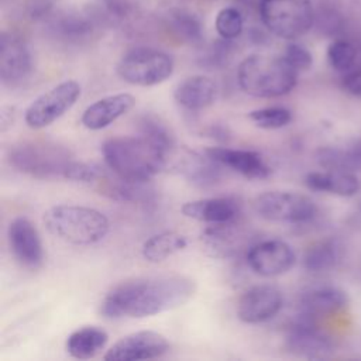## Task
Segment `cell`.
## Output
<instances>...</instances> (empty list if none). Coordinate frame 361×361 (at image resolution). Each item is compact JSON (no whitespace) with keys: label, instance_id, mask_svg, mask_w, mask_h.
<instances>
[{"label":"cell","instance_id":"6da1fadb","mask_svg":"<svg viewBox=\"0 0 361 361\" xmlns=\"http://www.w3.org/2000/svg\"><path fill=\"white\" fill-rule=\"evenodd\" d=\"M195 290L196 282L185 275L134 278L104 296L100 313L109 319L149 317L185 305Z\"/></svg>","mask_w":361,"mask_h":361},{"label":"cell","instance_id":"7a4b0ae2","mask_svg":"<svg viewBox=\"0 0 361 361\" xmlns=\"http://www.w3.org/2000/svg\"><path fill=\"white\" fill-rule=\"evenodd\" d=\"M109 169L127 182L147 183L166 166L168 155L151 141L138 137H113L103 142Z\"/></svg>","mask_w":361,"mask_h":361},{"label":"cell","instance_id":"3957f363","mask_svg":"<svg viewBox=\"0 0 361 361\" xmlns=\"http://www.w3.org/2000/svg\"><path fill=\"white\" fill-rule=\"evenodd\" d=\"M298 73L283 56L254 54L244 58L237 68L241 90L254 97H281L293 90Z\"/></svg>","mask_w":361,"mask_h":361},{"label":"cell","instance_id":"277c9868","mask_svg":"<svg viewBox=\"0 0 361 361\" xmlns=\"http://www.w3.org/2000/svg\"><path fill=\"white\" fill-rule=\"evenodd\" d=\"M47 230L72 245H92L102 241L110 221L102 212L76 204H58L44 213Z\"/></svg>","mask_w":361,"mask_h":361},{"label":"cell","instance_id":"5b68a950","mask_svg":"<svg viewBox=\"0 0 361 361\" xmlns=\"http://www.w3.org/2000/svg\"><path fill=\"white\" fill-rule=\"evenodd\" d=\"M7 161L16 171L37 179H65L75 159L66 147L56 142L23 141L8 148Z\"/></svg>","mask_w":361,"mask_h":361},{"label":"cell","instance_id":"8992f818","mask_svg":"<svg viewBox=\"0 0 361 361\" xmlns=\"http://www.w3.org/2000/svg\"><path fill=\"white\" fill-rule=\"evenodd\" d=\"M259 16L274 35L296 39L314 25V8L310 0H261Z\"/></svg>","mask_w":361,"mask_h":361},{"label":"cell","instance_id":"52a82bcc","mask_svg":"<svg viewBox=\"0 0 361 361\" xmlns=\"http://www.w3.org/2000/svg\"><path fill=\"white\" fill-rule=\"evenodd\" d=\"M173 72L169 54L149 47L127 51L117 63V75L135 86H155L165 82Z\"/></svg>","mask_w":361,"mask_h":361},{"label":"cell","instance_id":"ba28073f","mask_svg":"<svg viewBox=\"0 0 361 361\" xmlns=\"http://www.w3.org/2000/svg\"><path fill=\"white\" fill-rule=\"evenodd\" d=\"M252 209L259 217L278 223H306L317 213L316 203L309 196L282 190L258 195L252 202Z\"/></svg>","mask_w":361,"mask_h":361},{"label":"cell","instance_id":"9c48e42d","mask_svg":"<svg viewBox=\"0 0 361 361\" xmlns=\"http://www.w3.org/2000/svg\"><path fill=\"white\" fill-rule=\"evenodd\" d=\"M80 96V85L76 80H63L39 94L27 107L24 120L30 128H44L73 107Z\"/></svg>","mask_w":361,"mask_h":361},{"label":"cell","instance_id":"30bf717a","mask_svg":"<svg viewBox=\"0 0 361 361\" xmlns=\"http://www.w3.org/2000/svg\"><path fill=\"white\" fill-rule=\"evenodd\" d=\"M254 237L255 234L235 219L226 223L212 224L200 234V241L207 255L226 259L234 258L244 251L247 252L254 244Z\"/></svg>","mask_w":361,"mask_h":361},{"label":"cell","instance_id":"8fae6325","mask_svg":"<svg viewBox=\"0 0 361 361\" xmlns=\"http://www.w3.org/2000/svg\"><path fill=\"white\" fill-rule=\"evenodd\" d=\"M169 341L158 331L141 330L116 341L103 355L106 361L152 360L169 351Z\"/></svg>","mask_w":361,"mask_h":361},{"label":"cell","instance_id":"7c38bea8","mask_svg":"<svg viewBox=\"0 0 361 361\" xmlns=\"http://www.w3.org/2000/svg\"><path fill=\"white\" fill-rule=\"evenodd\" d=\"M32 56L23 38L13 32L0 37V79L7 87L23 85L32 73Z\"/></svg>","mask_w":361,"mask_h":361},{"label":"cell","instance_id":"4fadbf2b","mask_svg":"<svg viewBox=\"0 0 361 361\" xmlns=\"http://www.w3.org/2000/svg\"><path fill=\"white\" fill-rule=\"evenodd\" d=\"M248 267L261 276L286 274L296 261L293 248L282 240H264L254 243L245 254Z\"/></svg>","mask_w":361,"mask_h":361},{"label":"cell","instance_id":"5bb4252c","mask_svg":"<svg viewBox=\"0 0 361 361\" xmlns=\"http://www.w3.org/2000/svg\"><path fill=\"white\" fill-rule=\"evenodd\" d=\"M283 296L279 288L261 283L245 290L237 303V316L241 322L257 324L272 319L282 307Z\"/></svg>","mask_w":361,"mask_h":361},{"label":"cell","instance_id":"9a60e30c","mask_svg":"<svg viewBox=\"0 0 361 361\" xmlns=\"http://www.w3.org/2000/svg\"><path fill=\"white\" fill-rule=\"evenodd\" d=\"M10 248L16 259L28 269H38L44 262V247L37 227L27 217H16L7 228Z\"/></svg>","mask_w":361,"mask_h":361},{"label":"cell","instance_id":"2e32d148","mask_svg":"<svg viewBox=\"0 0 361 361\" xmlns=\"http://www.w3.org/2000/svg\"><path fill=\"white\" fill-rule=\"evenodd\" d=\"M286 347L292 354L303 358H323L333 350L330 338L306 314L288 329Z\"/></svg>","mask_w":361,"mask_h":361},{"label":"cell","instance_id":"e0dca14e","mask_svg":"<svg viewBox=\"0 0 361 361\" xmlns=\"http://www.w3.org/2000/svg\"><path fill=\"white\" fill-rule=\"evenodd\" d=\"M204 152L224 168H228L248 179H265L272 169L258 151L235 149L228 147H210Z\"/></svg>","mask_w":361,"mask_h":361},{"label":"cell","instance_id":"ac0fdd59","mask_svg":"<svg viewBox=\"0 0 361 361\" xmlns=\"http://www.w3.org/2000/svg\"><path fill=\"white\" fill-rule=\"evenodd\" d=\"M223 168V165L210 158L206 152L203 155L188 148H183L180 157L175 161V169L188 182L200 189L214 188L221 180Z\"/></svg>","mask_w":361,"mask_h":361},{"label":"cell","instance_id":"d6986e66","mask_svg":"<svg viewBox=\"0 0 361 361\" xmlns=\"http://www.w3.org/2000/svg\"><path fill=\"white\" fill-rule=\"evenodd\" d=\"M180 212L185 217L209 224L226 223L240 217L241 204L235 197L220 196L186 202Z\"/></svg>","mask_w":361,"mask_h":361},{"label":"cell","instance_id":"ffe728a7","mask_svg":"<svg viewBox=\"0 0 361 361\" xmlns=\"http://www.w3.org/2000/svg\"><path fill=\"white\" fill-rule=\"evenodd\" d=\"M134 104L135 97L130 93L110 94L87 106L82 114L80 121L89 130H102L128 113Z\"/></svg>","mask_w":361,"mask_h":361},{"label":"cell","instance_id":"44dd1931","mask_svg":"<svg viewBox=\"0 0 361 361\" xmlns=\"http://www.w3.org/2000/svg\"><path fill=\"white\" fill-rule=\"evenodd\" d=\"M216 97L217 86L214 80L203 75H195L183 79L173 90L175 102L190 111H199L212 106Z\"/></svg>","mask_w":361,"mask_h":361},{"label":"cell","instance_id":"7402d4cb","mask_svg":"<svg viewBox=\"0 0 361 361\" xmlns=\"http://www.w3.org/2000/svg\"><path fill=\"white\" fill-rule=\"evenodd\" d=\"M348 298L336 286H316L305 290L299 299V309L306 316H320L345 307Z\"/></svg>","mask_w":361,"mask_h":361},{"label":"cell","instance_id":"603a6c76","mask_svg":"<svg viewBox=\"0 0 361 361\" xmlns=\"http://www.w3.org/2000/svg\"><path fill=\"white\" fill-rule=\"evenodd\" d=\"M305 183L309 189L317 192H326L337 196L350 197L358 193L361 185L354 172L326 169L322 172H310L305 178Z\"/></svg>","mask_w":361,"mask_h":361},{"label":"cell","instance_id":"cb8c5ba5","mask_svg":"<svg viewBox=\"0 0 361 361\" xmlns=\"http://www.w3.org/2000/svg\"><path fill=\"white\" fill-rule=\"evenodd\" d=\"M109 334L96 326H86L75 330L66 340V351L78 360H89L97 355L107 344Z\"/></svg>","mask_w":361,"mask_h":361},{"label":"cell","instance_id":"d4e9b609","mask_svg":"<svg viewBox=\"0 0 361 361\" xmlns=\"http://www.w3.org/2000/svg\"><path fill=\"white\" fill-rule=\"evenodd\" d=\"M186 237L176 231H162L144 241L141 254L145 261L158 264L186 247Z\"/></svg>","mask_w":361,"mask_h":361},{"label":"cell","instance_id":"484cf974","mask_svg":"<svg viewBox=\"0 0 361 361\" xmlns=\"http://www.w3.org/2000/svg\"><path fill=\"white\" fill-rule=\"evenodd\" d=\"M137 128L140 135L151 141L166 155L175 149V137L166 123L155 114L145 113L137 118Z\"/></svg>","mask_w":361,"mask_h":361},{"label":"cell","instance_id":"4316f807","mask_svg":"<svg viewBox=\"0 0 361 361\" xmlns=\"http://www.w3.org/2000/svg\"><path fill=\"white\" fill-rule=\"evenodd\" d=\"M340 259V245L334 240H322L310 245L303 254V267L309 272H324L336 267Z\"/></svg>","mask_w":361,"mask_h":361},{"label":"cell","instance_id":"83f0119b","mask_svg":"<svg viewBox=\"0 0 361 361\" xmlns=\"http://www.w3.org/2000/svg\"><path fill=\"white\" fill-rule=\"evenodd\" d=\"M317 164L324 169L355 172L361 171V162L354 155L351 148L343 149L338 147H324L316 152Z\"/></svg>","mask_w":361,"mask_h":361},{"label":"cell","instance_id":"f1b7e54d","mask_svg":"<svg viewBox=\"0 0 361 361\" xmlns=\"http://www.w3.org/2000/svg\"><path fill=\"white\" fill-rule=\"evenodd\" d=\"M169 20H171L172 30L183 41L189 44H199L202 41L203 38L202 24L193 14L183 10H175L172 11Z\"/></svg>","mask_w":361,"mask_h":361},{"label":"cell","instance_id":"f546056e","mask_svg":"<svg viewBox=\"0 0 361 361\" xmlns=\"http://www.w3.org/2000/svg\"><path fill=\"white\" fill-rule=\"evenodd\" d=\"M250 120L259 128L276 130L288 126L292 121V111L286 107H264L250 111Z\"/></svg>","mask_w":361,"mask_h":361},{"label":"cell","instance_id":"4dcf8cb0","mask_svg":"<svg viewBox=\"0 0 361 361\" xmlns=\"http://www.w3.org/2000/svg\"><path fill=\"white\" fill-rule=\"evenodd\" d=\"M357 51L354 45L345 39H334L327 47V61L329 65L338 71L347 72L355 63Z\"/></svg>","mask_w":361,"mask_h":361},{"label":"cell","instance_id":"1f68e13d","mask_svg":"<svg viewBox=\"0 0 361 361\" xmlns=\"http://www.w3.org/2000/svg\"><path fill=\"white\" fill-rule=\"evenodd\" d=\"M243 16L234 7H224L216 16L214 27L220 38L234 39L240 37V34L243 32Z\"/></svg>","mask_w":361,"mask_h":361},{"label":"cell","instance_id":"d6a6232c","mask_svg":"<svg viewBox=\"0 0 361 361\" xmlns=\"http://www.w3.org/2000/svg\"><path fill=\"white\" fill-rule=\"evenodd\" d=\"M231 39H224L214 42L200 58V65L207 68V69H219L227 65L228 59L231 58L233 52V44L230 42Z\"/></svg>","mask_w":361,"mask_h":361},{"label":"cell","instance_id":"836d02e7","mask_svg":"<svg viewBox=\"0 0 361 361\" xmlns=\"http://www.w3.org/2000/svg\"><path fill=\"white\" fill-rule=\"evenodd\" d=\"M314 24L322 34L329 37L340 34L344 27L343 16L334 8H323L317 13L314 11Z\"/></svg>","mask_w":361,"mask_h":361},{"label":"cell","instance_id":"e575fe53","mask_svg":"<svg viewBox=\"0 0 361 361\" xmlns=\"http://www.w3.org/2000/svg\"><path fill=\"white\" fill-rule=\"evenodd\" d=\"M282 56L296 72L307 71L313 63V56L310 51L305 45L298 42L288 44Z\"/></svg>","mask_w":361,"mask_h":361},{"label":"cell","instance_id":"d590c367","mask_svg":"<svg viewBox=\"0 0 361 361\" xmlns=\"http://www.w3.org/2000/svg\"><path fill=\"white\" fill-rule=\"evenodd\" d=\"M343 89L353 96L361 97V69L348 72L341 80Z\"/></svg>","mask_w":361,"mask_h":361},{"label":"cell","instance_id":"8d00e7d4","mask_svg":"<svg viewBox=\"0 0 361 361\" xmlns=\"http://www.w3.org/2000/svg\"><path fill=\"white\" fill-rule=\"evenodd\" d=\"M204 134L212 138V140H216L217 142H228L230 138H231V133L228 130L227 126H223V124H212L206 128Z\"/></svg>","mask_w":361,"mask_h":361},{"label":"cell","instance_id":"74e56055","mask_svg":"<svg viewBox=\"0 0 361 361\" xmlns=\"http://www.w3.org/2000/svg\"><path fill=\"white\" fill-rule=\"evenodd\" d=\"M14 123V109L10 106H3L0 111V131L4 133Z\"/></svg>","mask_w":361,"mask_h":361},{"label":"cell","instance_id":"f35d334b","mask_svg":"<svg viewBox=\"0 0 361 361\" xmlns=\"http://www.w3.org/2000/svg\"><path fill=\"white\" fill-rule=\"evenodd\" d=\"M351 151L354 152V155L358 158V161L361 162V141H358L357 144H354L353 147H351Z\"/></svg>","mask_w":361,"mask_h":361},{"label":"cell","instance_id":"ab89813d","mask_svg":"<svg viewBox=\"0 0 361 361\" xmlns=\"http://www.w3.org/2000/svg\"><path fill=\"white\" fill-rule=\"evenodd\" d=\"M259 1H261V0H259Z\"/></svg>","mask_w":361,"mask_h":361}]
</instances>
